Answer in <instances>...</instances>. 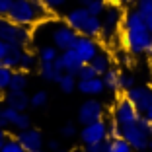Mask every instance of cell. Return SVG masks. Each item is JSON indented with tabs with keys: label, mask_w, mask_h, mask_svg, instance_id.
Here are the masks:
<instances>
[{
	"label": "cell",
	"mask_w": 152,
	"mask_h": 152,
	"mask_svg": "<svg viewBox=\"0 0 152 152\" xmlns=\"http://www.w3.org/2000/svg\"><path fill=\"white\" fill-rule=\"evenodd\" d=\"M125 96L137 105L140 115H144L146 119L152 121V88H148V86H134V88L127 90Z\"/></svg>",
	"instance_id": "8"
},
{
	"label": "cell",
	"mask_w": 152,
	"mask_h": 152,
	"mask_svg": "<svg viewBox=\"0 0 152 152\" xmlns=\"http://www.w3.org/2000/svg\"><path fill=\"white\" fill-rule=\"evenodd\" d=\"M76 39H78V33H76L70 26L61 22V23H53V29H51V33H49V41H47V43H53L55 47L63 53V51L74 49Z\"/></svg>",
	"instance_id": "7"
},
{
	"label": "cell",
	"mask_w": 152,
	"mask_h": 152,
	"mask_svg": "<svg viewBox=\"0 0 152 152\" xmlns=\"http://www.w3.org/2000/svg\"><path fill=\"white\" fill-rule=\"evenodd\" d=\"M105 117V105L99 99L90 98L78 107V123L80 125H90L96 121H102Z\"/></svg>",
	"instance_id": "10"
},
{
	"label": "cell",
	"mask_w": 152,
	"mask_h": 152,
	"mask_svg": "<svg viewBox=\"0 0 152 152\" xmlns=\"http://www.w3.org/2000/svg\"><path fill=\"white\" fill-rule=\"evenodd\" d=\"M105 82H103L102 76H96V78H88V80H78V92L84 96H102L105 92Z\"/></svg>",
	"instance_id": "16"
},
{
	"label": "cell",
	"mask_w": 152,
	"mask_h": 152,
	"mask_svg": "<svg viewBox=\"0 0 152 152\" xmlns=\"http://www.w3.org/2000/svg\"><path fill=\"white\" fill-rule=\"evenodd\" d=\"M0 39L10 45L27 47V43L31 41V31H29V27L18 26V23L10 22L6 16H0Z\"/></svg>",
	"instance_id": "5"
},
{
	"label": "cell",
	"mask_w": 152,
	"mask_h": 152,
	"mask_svg": "<svg viewBox=\"0 0 152 152\" xmlns=\"http://www.w3.org/2000/svg\"><path fill=\"white\" fill-rule=\"evenodd\" d=\"M78 139L84 144H94V142H102V140L109 139V129H107V121H96V123H90V125H82L80 133H78Z\"/></svg>",
	"instance_id": "9"
},
{
	"label": "cell",
	"mask_w": 152,
	"mask_h": 152,
	"mask_svg": "<svg viewBox=\"0 0 152 152\" xmlns=\"http://www.w3.org/2000/svg\"><path fill=\"white\" fill-rule=\"evenodd\" d=\"M6 140H8V134H6V129H0V150H2V146L6 144Z\"/></svg>",
	"instance_id": "43"
},
{
	"label": "cell",
	"mask_w": 152,
	"mask_h": 152,
	"mask_svg": "<svg viewBox=\"0 0 152 152\" xmlns=\"http://www.w3.org/2000/svg\"><path fill=\"white\" fill-rule=\"evenodd\" d=\"M115 2H119L121 6H131L133 2H137V0H115Z\"/></svg>",
	"instance_id": "46"
},
{
	"label": "cell",
	"mask_w": 152,
	"mask_h": 152,
	"mask_svg": "<svg viewBox=\"0 0 152 152\" xmlns=\"http://www.w3.org/2000/svg\"><path fill=\"white\" fill-rule=\"evenodd\" d=\"M150 74H152V64H150Z\"/></svg>",
	"instance_id": "54"
},
{
	"label": "cell",
	"mask_w": 152,
	"mask_h": 152,
	"mask_svg": "<svg viewBox=\"0 0 152 152\" xmlns=\"http://www.w3.org/2000/svg\"><path fill=\"white\" fill-rule=\"evenodd\" d=\"M47 102H49V94H47L45 90H37V92L31 94V107L41 109V107L47 105Z\"/></svg>",
	"instance_id": "28"
},
{
	"label": "cell",
	"mask_w": 152,
	"mask_h": 152,
	"mask_svg": "<svg viewBox=\"0 0 152 152\" xmlns=\"http://www.w3.org/2000/svg\"><path fill=\"white\" fill-rule=\"evenodd\" d=\"M6 127H10V125H8V121L4 119V113H2V107H0V129H6Z\"/></svg>",
	"instance_id": "44"
},
{
	"label": "cell",
	"mask_w": 152,
	"mask_h": 152,
	"mask_svg": "<svg viewBox=\"0 0 152 152\" xmlns=\"http://www.w3.org/2000/svg\"><path fill=\"white\" fill-rule=\"evenodd\" d=\"M103 82H105V88L111 90V92H119V80H121V70H117V68H109L105 74L102 76Z\"/></svg>",
	"instance_id": "24"
},
{
	"label": "cell",
	"mask_w": 152,
	"mask_h": 152,
	"mask_svg": "<svg viewBox=\"0 0 152 152\" xmlns=\"http://www.w3.org/2000/svg\"><path fill=\"white\" fill-rule=\"evenodd\" d=\"M2 113H4V119L8 121V125L14 127V123L18 121V117H20V113H22V111H18V109L10 107V105H4V107H2Z\"/></svg>",
	"instance_id": "33"
},
{
	"label": "cell",
	"mask_w": 152,
	"mask_h": 152,
	"mask_svg": "<svg viewBox=\"0 0 152 152\" xmlns=\"http://www.w3.org/2000/svg\"><path fill=\"white\" fill-rule=\"evenodd\" d=\"M134 152H150V150H148V148H146V150H134Z\"/></svg>",
	"instance_id": "51"
},
{
	"label": "cell",
	"mask_w": 152,
	"mask_h": 152,
	"mask_svg": "<svg viewBox=\"0 0 152 152\" xmlns=\"http://www.w3.org/2000/svg\"><path fill=\"white\" fill-rule=\"evenodd\" d=\"M61 55V51L55 47L53 43H41L37 47V57H39V64H45V63H55Z\"/></svg>",
	"instance_id": "18"
},
{
	"label": "cell",
	"mask_w": 152,
	"mask_h": 152,
	"mask_svg": "<svg viewBox=\"0 0 152 152\" xmlns=\"http://www.w3.org/2000/svg\"><path fill=\"white\" fill-rule=\"evenodd\" d=\"M78 2H80V4H82V6H88V4H90V2H92V0H78Z\"/></svg>",
	"instance_id": "47"
},
{
	"label": "cell",
	"mask_w": 152,
	"mask_h": 152,
	"mask_svg": "<svg viewBox=\"0 0 152 152\" xmlns=\"http://www.w3.org/2000/svg\"><path fill=\"white\" fill-rule=\"evenodd\" d=\"M0 99H2V94H0Z\"/></svg>",
	"instance_id": "55"
},
{
	"label": "cell",
	"mask_w": 152,
	"mask_h": 152,
	"mask_svg": "<svg viewBox=\"0 0 152 152\" xmlns=\"http://www.w3.org/2000/svg\"><path fill=\"white\" fill-rule=\"evenodd\" d=\"M76 76H78V80H88V78H96V76H99V74L96 72V68L92 66L90 63H86L84 66L78 70V74H76Z\"/></svg>",
	"instance_id": "31"
},
{
	"label": "cell",
	"mask_w": 152,
	"mask_h": 152,
	"mask_svg": "<svg viewBox=\"0 0 152 152\" xmlns=\"http://www.w3.org/2000/svg\"><path fill=\"white\" fill-rule=\"evenodd\" d=\"M137 86V80L134 76L129 74V72H121V80H119V92H127V90L134 88Z\"/></svg>",
	"instance_id": "30"
},
{
	"label": "cell",
	"mask_w": 152,
	"mask_h": 152,
	"mask_svg": "<svg viewBox=\"0 0 152 152\" xmlns=\"http://www.w3.org/2000/svg\"><path fill=\"white\" fill-rule=\"evenodd\" d=\"M148 150L152 152V139H150V144H148Z\"/></svg>",
	"instance_id": "50"
},
{
	"label": "cell",
	"mask_w": 152,
	"mask_h": 152,
	"mask_svg": "<svg viewBox=\"0 0 152 152\" xmlns=\"http://www.w3.org/2000/svg\"><path fill=\"white\" fill-rule=\"evenodd\" d=\"M23 49H26V47H22V45H10V51H8V55L2 58V64H6V66L12 68V70H18Z\"/></svg>",
	"instance_id": "20"
},
{
	"label": "cell",
	"mask_w": 152,
	"mask_h": 152,
	"mask_svg": "<svg viewBox=\"0 0 152 152\" xmlns=\"http://www.w3.org/2000/svg\"><path fill=\"white\" fill-rule=\"evenodd\" d=\"M78 152H84V150H78Z\"/></svg>",
	"instance_id": "56"
},
{
	"label": "cell",
	"mask_w": 152,
	"mask_h": 152,
	"mask_svg": "<svg viewBox=\"0 0 152 152\" xmlns=\"http://www.w3.org/2000/svg\"><path fill=\"white\" fill-rule=\"evenodd\" d=\"M140 117H142L140 111L137 109V105H134L127 96H123V98L117 99L115 105H113V109H111V119H115L121 127L133 125V123H137Z\"/></svg>",
	"instance_id": "6"
},
{
	"label": "cell",
	"mask_w": 152,
	"mask_h": 152,
	"mask_svg": "<svg viewBox=\"0 0 152 152\" xmlns=\"http://www.w3.org/2000/svg\"><path fill=\"white\" fill-rule=\"evenodd\" d=\"M90 16L92 14L88 12V8L86 6H78V8H72L70 12L66 14L63 18V22L66 23V26H70L72 29H74L78 35L82 33V29H84V26L88 23V20H90Z\"/></svg>",
	"instance_id": "15"
},
{
	"label": "cell",
	"mask_w": 152,
	"mask_h": 152,
	"mask_svg": "<svg viewBox=\"0 0 152 152\" xmlns=\"http://www.w3.org/2000/svg\"><path fill=\"white\" fill-rule=\"evenodd\" d=\"M82 150H84V152H107V150H109V139H107V140H102V142L86 144Z\"/></svg>",
	"instance_id": "36"
},
{
	"label": "cell",
	"mask_w": 152,
	"mask_h": 152,
	"mask_svg": "<svg viewBox=\"0 0 152 152\" xmlns=\"http://www.w3.org/2000/svg\"><path fill=\"white\" fill-rule=\"evenodd\" d=\"M102 29H103L102 18H99V16H90L88 23L84 26V29H82L80 35H88V37H94V39H98V37H102Z\"/></svg>",
	"instance_id": "21"
},
{
	"label": "cell",
	"mask_w": 152,
	"mask_h": 152,
	"mask_svg": "<svg viewBox=\"0 0 152 152\" xmlns=\"http://www.w3.org/2000/svg\"><path fill=\"white\" fill-rule=\"evenodd\" d=\"M107 152H134V148L121 137V139H109V150Z\"/></svg>",
	"instance_id": "27"
},
{
	"label": "cell",
	"mask_w": 152,
	"mask_h": 152,
	"mask_svg": "<svg viewBox=\"0 0 152 152\" xmlns=\"http://www.w3.org/2000/svg\"><path fill=\"white\" fill-rule=\"evenodd\" d=\"M86 8H88V12L92 14V16H99V18H102L105 8H107V0H92Z\"/></svg>",
	"instance_id": "29"
},
{
	"label": "cell",
	"mask_w": 152,
	"mask_h": 152,
	"mask_svg": "<svg viewBox=\"0 0 152 152\" xmlns=\"http://www.w3.org/2000/svg\"><path fill=\"white\" fill-rule=\"evenodd\" d=\"M90 64H92V66L96 68V72H98L99 76H103L105 72L109 70V68H111V57H109L107 53L99 51V53L96 55V58H94V61H92Z\"/></svg>",
	"instance_id": "22"
},
{
	"label": "cell",
	"mask_w": 152,
	"mask_h": 152,
	"mask_svg": "<svg viewBox=\"0 0 152 152\" xmlns=\"http://www.w3.org/2000/svg\"><path fill=\"white\" fill-rule=\"evenodd\" d=\"M41 2H43L49 10H58V8H63L68 0H41Z\"/></svg>",
	"instance_id": "39"
},
{
	"label": "cell",
	"mask_w": 152,
	"mask_h": 152,
	"mask_svg": "<svg viewBox=\"0 0 152 152\" xmlns=\"http://www.w3.org/2000/svg\"><path fill=\"white\" fill-rule=\"evenodd\" d=\"M150 125H152V121L142 115L137 123L123 127V139L134 150H146L148 144H150V139H152L150 137Z\"/></svg>",
	"instance_id": "3"
},
{
	"label": "cell",
	"mask_w": 152,
	"mask_h": 152,
	"mask_svg": "<svg viewBox=\"0 0 152 152\" xmlns=\"http://www.w3.org/2000/svg\"><path fill=\"white\" fill-rule=\"evenodd\" d=\"M16 139L20 140V144H22L23 148H26V152L43 150V146L47 144L43 133H41L39 129H33V127H29V129H26V131H18Z\"/></svg>",
	"instance_id": "11"
},
{
	"label": "cell",
	"mask_w": 152,
	"mask_h": 152,
	"mask_svg": "<svg viewBox=\"0 0 152 152\" xmlns=\"http://www.w3.org/2000/svg\"><path fill=\"white\" fill-rule=\"evenodd\" d=\"M150 137H152V125H150Z\"/></svg>",
	"instance_id": "52"
},
{
	"label": "cell",
	"mask_w": 152,
	"mask_h": 152,
	"mask_svg": "<svg viewBox=\"0 0 152 152\" xmlns=\"http://www.w3.org/2000/svg\"><path fill=\"white\" fill-rule=\"evenodd\" d=\"M27 84H29L27 72H23V70H14L12 82H10V90H26Z\"/></svg>",
	"instance_id": "25"
},
{
	"label": "cell",
	"mask_w": 152,
	"mask_h": 152,
	"mask_svg": "<svg viewBox=\"0 0 152 152\" xmlns=\"http://www.w3.org/2000/svg\"><path fill=\"white\" fill-rule=\"evenodd\" d=\"M49 14L51 10L41 0H12V6H10L6 18L18 26L31 27L35 23L49 20Z\"/></svg>",
	"instance_id": "2"
},
{
	"label": "cell",
	"mask_w": 152,
	"mask_h": 152,
	"mask_svg": "<svg viewBox=\"0 0 152 152\" xmlns=\"http://www.w3.org/2000/svg\"><path fill=\"white\" fill-rule=\"evenodd\" d=\"M57 84H58V88H61V92H63V94H72L74 90H78V76L64 72Z\"/></svg>",
	"instance_id": "23"
},
{
	"label": "cell",
	"mask_w": 152,
	"mask_h": 152,
	"mask_svg": "<svg viewBox=\"0 0 152 152\" xmlns=\"http://www.w3.org/2000/svg\"><path fill=\"white\" fill-rule=\"evenodd\" d=\"M2 99L6 105L18 109V111H26L27 107H31V96L26 90H8L2 94Z\"/></svg>",
	"instance_id": "14"
},
{
	"label": "cell",
	"mask_w": 152,
	"mask_h": 152,
	"mask_svg": "<svg viewBox=\"0 0 152 152\" xmlns=\"http://www.w3.org/2000/svg\"><path fill=\"white\" fill-rule=\"evenodd\" d=\"M12 76H14V70L8 68L6 64L0 63V94H4L10 90V82H12Z\"/></svg>",
	"instance_id": "26"
},
{
	"label": "cell",
	"mask_w": 152,
	"mask_h": 152,
	"mask_svg": "<svg viewBox=\"0 0 152 152\" xmlns=\"http://www.w3.org/2000/svg\"><path fill=\"white\" fill-rule=\"evenodd\" d=\"M33 152H45V150H33Z\"/></svg>",
	"instance_id": "53"
},
{
	"label": "cell",
	"mask_w": 152,
	"mask_h": 152,
	"mask_svg": "<svg viewBox=\"0 0 152 152\" xmlns=\"http://www.w3.org/2000/svg\"><path fill=\"white\" fill-rule=\"evenodd\" d=\"M146 55H148V58H152V43H150V47H148V53Z\"/></svg>",
	"instance_id": "48"
},
{
	"label": "cell",
	"mask_w": 152,
	"mask_h": 152,
	"mask_svg": "<svg viewBox=\"0 0 152 152\" xmlns=\"http://www.w3.org/2000/svg\"><path fill=\"white\" fill-rule=\"evenodd\" d=\"M47 148H49V152L58 150V148H61V142H58L57 139H49V140H47Z\"/></svg>",
	"instance_id": "42"
},
{
	"label": "cell",
	"mask_w": 152,
	"mask_h": 152,
	"mask_svg": "<svg viewBox=\"0 0 152 152\" xmlns=\"http://www.w3.org/2000/svg\"><path fill=\"white\" fill-rule=\"evenodd\" d=\"M76 134H78V129H76L74 123H66V125L61 127V137H64V139H72Z\"/></svg>",
	"instance_id": "38"
},
{
	"label": "cell",
	"mask_w": 152,
	"mask_h": 152,
	"mask_svg": "<svg viewBox=\"0 0 152 152\" xmlns=\"http://www.w3.org/2000/svg\"><path fill=\"white\" fill-rule=\"evenodd\" d=\"M74 51L78 53V57H80L84 63H92L96 58V55L99 53V43L94 37L78 35V39H76V43H74Z\"/></svg>",
	"instance_id": "12"
},
{
	"label": "cell",
	"mask_w": 152,
	"mask_h": 152,
	"mask_svg": "<svg viewBox=\"0 0 152 152\" xmlns=\"http://www.w3.org/2000/svg\"><path fill=\"white\" fill-rule=\"evenodd\" d=\"M39 76H41V80L45 82H51V84H57L58 80H61V76L64 74L61 68L57 66L55 63H45V64H39Z\"/></svg>",
	"instance_id": "17"
},
{
	"label": "cell",
	"mask_w": 152,
	"mask_h": 152,
	"mask_svg": "<svg viewBox=\"0 0 152 152\" xmlns=\"http://www.w3.org/2000/svg\"><path fill=\"white\" fill-rule=\"evenodd\" d=\"M107 129H109V139H121V137H123V127H121L115 119L107 121Z\"/></svg>",
	"instance_id": "35"
},
{
	"label": "cell",
	"mask_w": 152,
	"mask_h": 152,
	"mask_svg": "<svg viewBox=\"0 0 152 152\" xmlns=\"http://www.w3.org/2000/svg\"><path fill=\"white\" fill-rule=\"evenodd\" d=\"M123 18H125V10L119 2H107V8L102 16V39L111 41L115 37V33L119 31V27L123 26Z\"/></svg>",
	"instance_id": "4"
},
{
	"label": "cell",
	"mask_w": 152,
	"mask_h": 152,
	"mask_svg": "<svg viewBox=\"0 0 152 152\" xmlns=\"http://www.w3.org/2000/svg\"><path fill=\"white\" fill-rule=\"evenodd\" d=\"M55 64H57L63 72H68V74H78V70H80L86 63L78 57V53H76L74 49H68V51H63V53L58 55V58L55 61Z\"/></svg>",
	"instance_id": "13"
},
{
	"label": "cell",
	"mask_w": 152,
	"mask_h": 152,
	"mask_svg": "<svg viewBox=\"0 0 152 152\" xmlns=\"http://www.w3.org/2000/svg\"><path fill=\"white\" fill-rule=\"evenodd\" d=\"M134 8L140 12L142 18H146L148 14L152 12V0H137V6H134Z\"/></svg>",
	"instance_id": "37"
},
{
	"label": "cell",
	"mask_w": 152,
	"mask_h": 152,
	"mask_svg": "<svg viewBox=\"0 0 152 152\" xmlns=\"http://www.w3.org/2000/svg\"><path fill=\"white\" fill-rule=\"evenodd\" d=\"M29 127H31V117L27 115L26 111H22L20 117H18V121L14 123V129L16 131H26V129H29Z\"/></svg>",
	"instance_id": "32"
},
{
	"label": "cell",
	"mask_w": 152,
	"mask_h": 152,
	"mask_svg": "<svg viewBox=\"0 0 152 152\" xmlns=\"http://www.w3.org/2000/svg\"><path fill=\"white\" fill-rule=\"evenodd\" d=\"M121 37H123L125 51H129L133 57L148 53V47L152 43V33L137 8H131L125 12L123 26H121Z\"/></svg>",
	"instance_id": "1"
},
{
	"label": "cell",
	"mask_w": 152,
	"mask_h": 152,
	"mask_svg": "<svg viewBox=\"0 0 152 152\" xmlns=\"http://www.w3.org/2000/svg\"><path fill=\"white\" fill-rule=\"evenodd\" d=\"M0 152H26V148L20 144V140L14 137V139H8L6 140V144L2 146V150Z\"/></svg>",
	"instance_id": "34"
},
{
	"label": "cell",
	"mask_w": 152,
	"mask_h": 152,
	"mask_svg": "<svg viewBox=\"0 0 152 152\" xmlns=\"http://www.w3.org/2000/svg\"><path fill=\"white\" fill-rule=\"evenodd\" d=\"M8 51H10V43H6V41L0 39V63H2V58L8 55Z\"/></svg>",
	"instance_id": "41"
},
{
	"label": "cell",
	"mask_w": 152,
	"mask_h": 152,
	"mask_svg": "<svg viewBox=\"0 0 152 152\" xmlns=\"http://www.w3.org/2000/svg\"><path fill=\"white\" fill-rule=\"evenodd\" d=\"M144 22H146V26H148V29H150V33H152V12L148 14L146 18H144Z\"/></svg>",
	"instance_id": "45"
},
{
	"label": "cell",
	"mask_w": 152,
	"mask_h": 152,
	"mask_svg": "<svg viewBox=\"0 0 152 152\" xmlns=\"http://www.w3.org/2000/svg\"><path fill=\"white\" fill-rule=\"evenodd\" d=\"M53 152H70V150H64V148H58V150H53Z\"/></svg>",
	"instance_id": "49"
},
{
	"label": "cell",
	"mask_w": 152,
	"mask_h": 152,
	"mask_svg": "<svg viewBox=\"0 0 152 152\" xmlns=\"http://www.w3.org/2000/svg\"><path fill=\"white\" fill-rule=\"evenodd\" d=\"M10 6H12V0H0V16H8Z\"/></svg>",
	"instance_id": "40"
},
{
	"label": "cell",
	"mask_w": 152,
	"mask_h": 152,
	"mask_svg": "<svg viewBox=\"0 0 152 152\" xmlns=\"http://www.w3.org/2000/svg\"><path fill=\"white\" fill-rule=\"evenodd\" d=\"M35 68H39V57H37L33 51L23 49L22 58H20V66H18V70L31 72V70H35Z\"/></svg>",
	"instance_id": "19"
}]
</instances>
